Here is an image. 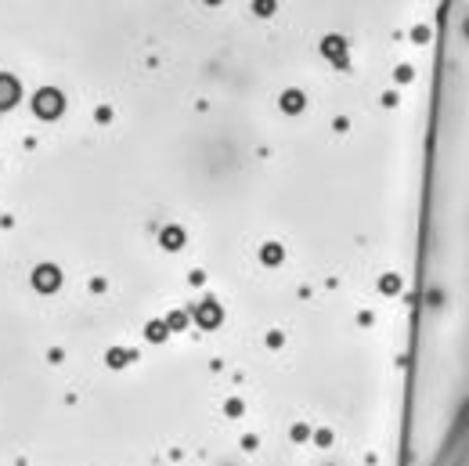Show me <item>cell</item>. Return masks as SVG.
<instances>
[{"mask_svg":"<svg viewBox=\"0 0 469 466\" xmlns=\"http://www.w3.org/2000/svg\"><path fill=\"white\" fill-rule=\"evenodd\" d=\"M33 109H36L44 119H54V116L62 112V94H58V91H40V94L33 98Z\"/></svg>","mask_w":469,"mask_h":466,"instance_id":"cell-1","label":"cell"},{"mask_svg":"<svg viewBox=\"0 0 469 466\" xmlns=\"http://www.w3.org/2000/svg\"><path fill=\"white\" fill-rule=\"evenodd\" d=\"M33 285H36L40 293H51V289L58 285V271H54L51 264H44V267H36V271H33Z\"/></svg>","mask_w":469,"mask_h":466,"instance_id":"cell-2","label":"cell"},{"mask_svg":"<svg viewBox=\"0 0 469 466\" xmlns=\"http://www.w3.org/2000/svg\"><path fill=\"white\" fill-rule=\"evenodd\" d=\"M18 101V83L11 76H0V109H11Z\"/></svg>","mask_w":469,"mask_h":466,"instance_id":"cell-3","label":"cell"}]
</instances>
